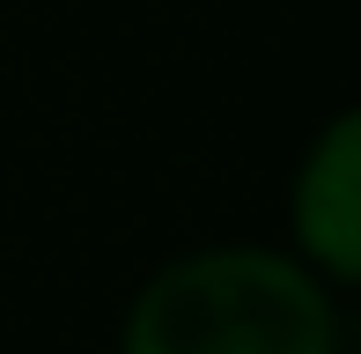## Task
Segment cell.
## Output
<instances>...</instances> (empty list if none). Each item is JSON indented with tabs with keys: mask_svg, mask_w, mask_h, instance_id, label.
<instances>
[{
	"mask_svg": "<svg viewBox=\"0 0 361 354\" xmlns=\"http://www.w3.org/2000/svg\"><path fill=\"white\" fill-rule=\"evenodd\" d=\"M118 354H339V288L273 244L177 251L133 288Z\"/></svg>",
	"mask_w": 361,
	"mask_h": 354,
	"instance_id": "obj_1",
	"label": "cell"
},
{
	"mask_svg": "<svg viewBox=\"0 0 361 354\" xmlns=\"http://www.w3.org/2000/svg\"><path fill=\"white\" fill-rule=\"evenodd\" d=\"M288 251L339 295L361 281V111H332L295 163Z\"/></svg>",
	"mask_w": 361,
	"mask_h": 354,
	"instance_id": "obj_2",
	"label": "cell"
}]
</instances>
